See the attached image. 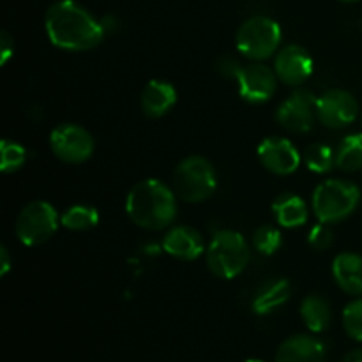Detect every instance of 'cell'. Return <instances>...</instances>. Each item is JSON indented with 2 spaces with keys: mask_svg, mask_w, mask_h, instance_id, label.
Returning a JSON list of instances; mask_svg holds the SVG:
<instances>
[{
  "mask_svg": "<svg viewBox=\"0 0 362 362\" xmlns=\"http://www.w3.org/2000/svg\"><path fill=\"white\" fill-rule=\"evenodd\" d=\"M332 276L343 292L350 296H362V255H338L332 262Z\"/></svg>",
  "mask_w": 362,
  "mask_h": 362,
  "instance_id": "obj_17",
  "label": "cell"
},
{
  "mask_svg": "<svg viewBox=\"0 0 362 362\" xmlns=\"http://www.w3.org/2000/svg\"><path fill=\"white\" fill-rule=\"evenodd\" d=\"M0 46H2V53H0V64H2V66H6L7 60H9L14 53V41H13V37L7 34V32H2V34H0Z\"/></svg>",
  "mask_w": 362,
  "mask_h": 362,
  "instance_id": "obj_28",
  "label": "cell"
},
{
  "mask_svg": "<svg viewBox=\"0 0 362 362\" xmlns=\"http://www.w3.org/2000/svg\"><path fill=\"white\" fill-rule=\"evenodd\" d=\"M304 163L313 173H327L336 165V151L325 144H311L304 152Z\"/></svg>",
  "mask_w": 362,
  "mask_h": 362,
  "instance_id": "obj_23",
  "label": "cell"
},
{
  "mask_svg": "<svg viewBox=\"0 0 362 362\" xmlns=\"http://www.w3.org/2000/svg\"><path fill=\"white\" fill-rule=\"evenodd\" d=\"M292 296V285L285 278L267 279L253 297V311L257 315H269L278 310Z\"/></svg>",
  "mask_w": 362,
  "mask_h": 362,
  "instance_id": "obj_18",
  "label": "cell"
},
{
  "mask_svg": "<svg viewBox=\"0 0 362 362\" xmlns=\"http://www.w3.org/2000/svg\"><path fill=\"white\" fill-rule=\"evenodd\" d=\"M343 2H357V0H343Z\"/></svg>",
  "mask_w": 362,
  "mask_h": 362,
  "instance_id": "obj_32",
  "label": "cell"
},
{
  "mask_svg": "<svg viewBox=\"0 0 362 362\" xmlns=\"http://www.w3.org/2000/svg\"><path fill=\"white\" fill-rule=\"evenodd\" d=\"M257 154L262 165L274 175H290L300 165L299 151L286 138H265L258 145Z\"/></svg>",
  "mask_w": 362,
  "mask_h": 362,
  "instance_id": "obj_12",
  "label": "cell"
},
{
  "mask_svg": "<svg viewBox=\"0 0 362 362\" xmlns=\"http://www.w3.org/2000/svg\"><path fill=\"white\" fill-rule=\"evenodd\" d=\"M45 28L57 48L69 52L92 49L105 37V27L74 0H59L46 11Z\"/></svg>",
  "mask_w": 362,
  "mask_h": 362,
  "instance_id": "obj_1",
  "label": "cell"
},
{
  "mask_svg": "<svg viewBox=\"0 0 362 362\" xmlns=\"http://www.w3.org/2000/svg\"><path fill=\"white\" fill-rule=\"evenodd\" d=\"M177 103V90L172 83L165 80H152L141 90V110L151 119L166 115Z\"/></svg>",
  "mask_w": 362,
  "mask_h": 362,
  "instance_id": "obj_16",
  "label": "cell"
},
{
  "mask_svg": "<svg viewBox=\"0 0 362 362\" xmlns=\"http://www.w3.org/2000/svg\"><path fill=\"white\" fill-rule=\"evenodd\" d=\"M341 362H362V349H356L350 354H346L345 359Z\"/></svg>",
  "mask_w": 362,
  "mask_h": 362,
  "instance_id": "obj_30",
  "label": "cell"
},
{
  "mask_svg": "<svg viewBox=\"0 0 362 362\" xmlns=\"http://www.w3.org/2000/svg\"><path fill=\"white\" fill-rule=\"evenodd\" d=\"M317 115V99L308 90H296L281 103L276 120L292 133H308Z\"/></svg>",
  "mask_w": 362,
  "mask_h": 362,
  "instance_id": "obj_11",
  "label": "cell"
},
{
  "mask_svg": "<svg viewBox=\"0 0 362 362\" xmlns=\"http://www.w3.org/2000/svg\"><path fill=\"white\" fill-rule=\"evenodd\" d=\"M205 257L212 274L221 279H233L250 264V244L239 232L221 230L212 237L205 250Z\"/></svg>",
  "mask_w": 362,
  "mask_h": 362,
  "instance_id": "obj_3",
  "label": "cell"
},
{
  "mask_svg": "<svg viewBox=\"0 0 362 362\" xmlns=\"http://www.w3.org/2000/svg\"><path fill=\"white\" fill-rule=\"evenodd\" d=\"M163 250L177 260L193 262L205 251L200 232L191 226H173L163 239Z\"/></svg>",
  "mask_w": 362,
  "mask_h": 362,
  "instance_id": "obj_14",
  "label": "cell"
},
{
  "mask_svg": "<svg viewBox=\"0 0 362 362\" xmlns=\"http://www.w3.org/2000/svg\"><path fill=\"white\" fill-rule=\"evenodd\" d=\"M300 317L311 332H324L332 320V311L327 300L320 296H308L300 304Z\"/></svg>",
  "mask_w": 362,
  "mask_h": 362,
  "instance_id": "obj_20",
  "label": "cell"
},
{
  "mask_svg": "<svg viewBox=\"0 0 362 362\" xmlns=\"http://www.w3.org/2000/svg\"><path fill=\"white\" fill-rule=\"evenodd\" d=\"M59 221L55 207L48 202L37 200L21 209L14 223V232L25 246H39L57 232Z\"/></svg>",
  "mask_w": 362,
  "mask_h": 362,
  "instance_id": "obj_7",
  "label": "cell"
},
{
  "mask_svg": "<svg viewBox=\"0 0 362 362\" xmlns=\"http://www.w3.org/2000/svg\"><path fill=\"white\" fill-rule=\"evenodd\" d=\"M343 327L356 341H362V299L352 300L343 311Z\"/></svg>",
  "mask_w": 362,
  "mask_h": 362,
  "instance_id": "obj_26",
  "label": "cell"
},
{
  "mask_svg": "<svg viewBox=\"0 0 362 362\" xmlns=\"http://www.w3.org/2000/svg\"><path fill=\"white\" fill-rule=\"evenodd\" d=\"M60 223L64 228L73 230V232H85L98 225L99 214L90 205H73L64 212Z\"/></svg>",
  "mask_w": 362,
  "mask_h": 362,
  "instance_id": "obj_22",
  "label": "cell"
},
{
  "mask_svg": "<svg viewBox=\"0 0 362 362\" xmlns=\"http://www.w3.org/2000/svg\"><path fill=\"white\" fill-rule=\"evenodd\" d=\"M0 258H2V265H0V276H6L11 269V257H9V251H7L6 246L0 247Z\"/></svg>",
  "mask_w": 362,
  "mask_h": 362,
  "instance_id": "obj_29",
  "label": "cell"
},
{
  "mask_svg": "<svg viewBox=\"0 0 362 362\" xmlns=\"http://www.w3.org/2000/svg\"><path fill=\"white\" fill-rule=\"evenodd\" d=\"M274 71L283 83L297 87L303 85L313 73V59L303 46L288 45L278 52Z\"/></svg>",
  "mask_w": 362,
  "mask_h": 362,
  "instance_id": "obj_13",
  "label": "cell"
},
{
  "mask_svg": "<svg viewBox=\"0 0 362 362\" xmlns=\"http://www.w3.org/2000/svg\"><path fill=\"white\" fill-rule=\"evenodd\" d=\"M216 186H218V177L214 166L202 156H189L182 159L173 172V191L177 198L187 204H200L211 198Z\"/></svg>",
  "mask_w": 362,
  "mask_h": 362,
  "instance_id": "obj_4",
  "label": "cell"
},
{
  "mask_svg": "<svg viewBox=\"0 0 362 362\" xmlns=\"http://www.w3.org/2000/svg\"><path fill=\"white\" fill-rule=\"evenodd\" d=\"M272 214L283 228H297L308 221V205L299 194L281 193L272 202Z\"/></svg>",
  "mask_w": 362,
  "mask_h": 362,
  "instance_id": "obj_19",
  "label": "cell"
},
{
  "mask_svg": "<svg viewBox=\"0 0 362 362\" xmlns=\"http://www.w3.org/2000/svg\"><path fill=\"white\" fill-rule=\"evenodd\" d=\"M52 152L64 163L80 165L94 154V138L78 124H60L49 134Z\"/></svg>",
  "mask_w": 362,
  "mask_h": 362,
  "instance_id": "obj_8",
  "label": "cell"
},
{
  "mask_svg": "<svg viewBox=\"0 0 362 362\" xmlns=\"http://www.w3.org/2000/svg\"><path fill=\"white\" fill-rule=\"evenodd\" d=\"M361 202V189L354 182L329 179L313 193V212L320 223H338L349 218Z\"/></svg>",
  "mask_w": 362,
  "mask_h": 362,
  "instance_id": "obj_5",
  "label": "cell"
},
{
  "mask_svg": "<svg viewBox=\"0 0 362 362\" xmlns=\"http://www.w3.org/2000/svg\"><path fill=\"white\" fill-rule=\"evenodd\" d=\"M246 362H264V361H258V359H250V361H246Z\"/></svg>",
  "mask_w": 362,
  "mask_h": 362,
  "instance_id": "obj_31",
  "label": "cell"
},
{
  "mask_svg": "<svg viewBox=\"0 0 362 362\" xmlns=\"http://www.w3.org/2000/svg\"><path fill=\"white\" fill-rule=\"evenodd\" d=\"M356 98L341 88H331L317 98V117L324 126L331 129H341L350 126L357 117Z\"/></svg>",
  "mask_w": 362,
  "mask_h": 362,
  "instance_id": "obj_10",
  "label": "cell"
},
{
  "mask_svg": "<svg viewBox=\"0 0 362 362\" xmlns=\"http://www.w3.org/2000/svg\"><path fill=\"white\" fill-rule=\"evenodd\" d=\"M281 232L272 225H262L255 230L253 246L262 255H274L281 247Z\"/></svg>",
  "mask_w": 362,
  "mask_h": 362,
  "instance_id": "obj_24",
  "label": "cell"
},
{
  "mask_svg": "<svg viewBox=\"0 0 362 362\" xmlns=\"http://www.w3.org/2000/svg\"><path fill=\"white\" fill-rule=\"evenodd\" d=\"M2 163H0V170L4 173H11L20 170L21 166L25 165L27 161V151L25 147H21L20 144L16 141H9V140H2Z\"/></svg>",
  "mask_w": 362,
  "mask_h": 362,
  "instance_id": "obj_25",
  "label": "cell"
},
{
  "mask_svg": "<svg viewBox=\"0 0 362 362\" xmlns=\"http://www.w3.org/2000/svg\"><path fill=\"white\" fill-rule=\"evenodd\" d=\"M336 166L343 172H357L362 168V133L343 138L336 148Z\"/></svg>",
  "mask_w": 362,
  "mask_h": 362,
  "instance_id": "obj_21",
  "label": "cell"
},
{
  "mask_svg": "<svg viewBox=\"0 0 362 362\" xmlns=\"http://www.w3.org/2000/svg\"><path fill=\"white\" fill-rule=\"evenodd\" d=\"M239 94L244 101L262 105L274 95L278 87V74L264 64L240 66L235 74Z\"/></svg>",
  "mask_w": 362,
  "mask_h": 362,
  "instance_id": "obj_9",
  "label": "cell"
},
{
  "mask_svg": "<svg viewBox=\"0 0 362 362\" xmlns=\"http://www.w3.org/2000/svg\"><path fill=\"white\" fill-rule=\"evenodd\" d=\"M281 27L269 16H255L244 21L237 30V49L246 59L265 60L276 53L281 42Z\"/></svg>",
  "mask_w": 362,
  "mask_h": 362,
  "instance_id": "obj_6",
  "label": "cell"
},
{
  "mask_svg": "<svg viewBox=\"0 0 362 362\" xmlns=\"http://www.w3.org/2000/svg\"><path fill=\"white\" fill-rule=\"evenodd\" d=\"M131 221L145 230H163L177 218V194L158 179L140 180L126 198Z\"/></svg>",
  "mask_w": 362,
  "mask_h": 362,
  "instance_id": "obj_2",
  "label": "cell"
},
{
  "mask_svg": "<svg viewBox=\"0 0 362 362\" xmlns=\"http://www.w3.org/2000/svg\"><path fill=\"white\" fill-rule=\"evenodd\" d=\"M334 243V233L329 228L327 223H318L313 228L310 230V235H308V244H310L313 250L317 251H325L332 246Z\"/></svg>",
  "mask_w": 362,
  "mask_h": 362,
  "instance_id": "obj_27",
  "label": "cell"
},
{
  "mask_svg": "<svg viewBox=\"0 0 362 362\" xmlns=\"http://www.w3.org/2000/svg\"><path fill=\"white\" fill-rule=\"evenodd\" d=\"M325 346L320 339L308 334L290 336L281 343L276 362H324Z\"/></svg>",
  "mask_w": 362,
  "mask_h": 362,
  "instance_id": "obj_15",
  "label": "cell"
}]
</instances>
